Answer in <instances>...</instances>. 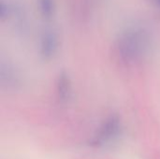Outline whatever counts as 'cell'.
<instances>
[{"label":"cell","instance_id":"6da1fadb","mask_svg":"<svg viewBox=\"0 0 160 159\" xmlns=\"http://www.w3.org/2000/svg\"><path fill=\"white\" fill-rule=\"evenodd\" d=\"M149 34L140 27H131L126 30L118 41V51L123 59L137 61L143 57L150 48Z\"/></svg>","mask_w":160,"mask_h":159},{"label":"cell","instance_id":"7a4b0ae2","mask_svg":"<svg viewBox=\"0 0 160 159\" xmlns=\"http://www.w3.org/2000/svg\"><path fill=\"white\" fill-rule=\"evenodd\" d=\"M122 125L117 115L109 117L100 127L97 135L95 136L94 142L97 145H106L113 142L121 134Z\"/></svg>","mask_w":160,"mask_h":159},{"label":"cell","instance_id":"3957f363","mask_svg":"<svg viewBox=\"0 0 160 159\" xmlns=\"http://www.w3.org/2000/svg\"><path fill=\"white\" fill-rule=\"evenodd\" d=\"M58 48V38L52 30L43 32L39 42V52L44 59H51L54 56Z\"/></svg>","mask_w":160,"mask_h":159},{"label":"cell","instance_id":"277c9868","mask_svg":"<svg viewBox=\"0 0 160 159\" xmlns=\"http://www.w3.org/2000/svg\"><path fill=\"white\" fill-rule=\"evenodd\" d=\"M57 95L62 102H67L71 96V84L68 76L61 73L57 81Z\"/></svg>","mask_w":160,"mask_h":159},{"label":"cell","instance_id":"5b68a950","mask_svg":"<svg viewBox=\"0 0 160 159\" xmlns=\"http://www.w3.org/2000/svg\"><path fill=\"white\" fill-rule=\"evenodd\" d=\"M40 14L45 18H51L54 13V0H38Z\"/></svg>","mask_w":160,"mask_h":159},{"label":"cell","instance_id":"8992f818","mask_svg":"<svg viewBox=\"0 0 160 159\" xmlns=\"http://www.w3.org/2000/svg\"><path fill=\"white\" fill-rule=\"evenodd\" d=\"M155 2H156V3H157V4H158V5L160 7V0H155Z\"/></svg>","mask_w":160,"mask_h":159}]
</instances>
